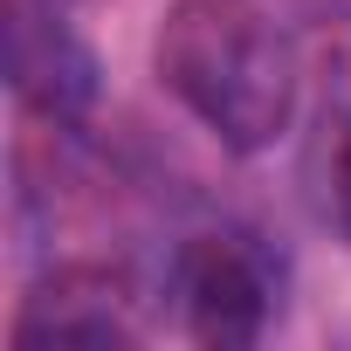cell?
<instances>
[{
    "mask_svg": "<svg viewBox=\"0 0 351 351\" xmlns=\"http://www.w3.org/2000/svg\"><path fill=\"white\" fill-rule=\"evenodd\" d=\"M158 76L234 152L276 145L296 110V49L255 0H172Z\"/></svg>",
    "mask_w": 351,
    "mask_h": 351,
    "instance_id": "obj_1",
    "label": "cell"
},
{
    "mask_svg": "<svg viewBox=\"0 0 351 351\" xmlns=\"http://www.w3.org/2000/svg\"><path fill=\"white\" fill-rule=\"evenodd\" d=\"M330 214H337V228L351 241V124L337 131V152H330Z\"/></svg>",
    "mask_w": 351,
    "mask_h": 351,
    "instance_id": "obj_4",
    "label": "cell"
},
{
    "mask_svg": "<svg viewBox=\"0 0 351 351\" xmlns=\"http://www.w3.org/2000/svg\"><path fill=\"white\" fill-rule=\"evenodd\" d=\"M8 69H14V90L35 110H49V117H76L90 104V90H97V69L76 49V35H62L42 14H14V28H8Z\"/></svg>",
    "mask_w": 351,
    "mask_h": 351,
    "instance_id": "obj_3",
    "label": "cell"
},
{
    "mask_svg": "<svg viewBox=\"0 0 351 351\" xmlns=\"http://www.w3.org/2000/svg\"><path fill=\"white\" fill-rule=\"evenodd\" d=\"M172 289H180L200 344H248L269 324V269L228 234L186 241L180 269H172Z\"/></svg>",
    "mask_w": 351,
    "mask_h": 351,
    "instance_id": "obj_2",
    "label": "cell"
},
{
    "mask_svg": "<svg viewBox=\"0 0 351 351\" xmlns=\"http://www.w3.org/2000/svg\"><path fill=\"white\" fill-rule=\"evenodd\" d=\"M49 8H56V0H49Z\"/></svg>",
    "mask_w": 351,
    "mask_h": 351,
    "instance_id": "obj_5",
    "label": "cell"
}]
</instances>
